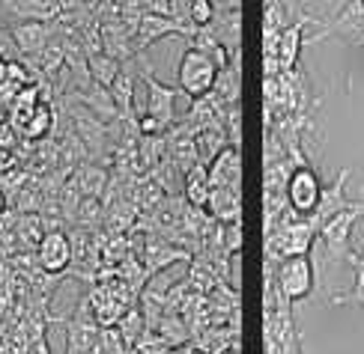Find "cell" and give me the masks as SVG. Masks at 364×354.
I'll use <instances>...</instances> for the list:
<instances>
[{
	"label": "cell",
	"instance_id": "obj_24",
	"mask_svg": "<svg viewBox=\"0 0 364 354\" xmlns=\"http://www.w3.org/2000/svg\"><path fill=\"white\" fill-rule=\"evenodd\" d=\"M144 12H153V15H171L173 18V6L171 0H138Z\"/></svg>",
	"mask_w": 364,
	"mask_h": 354
},
{
	"label": "cell",
	"instance_id": "obj_14",
	"mask_svg": "<svg viewBox=\"0 0 364 354\" xmlns=\"http://www.w3.org/2000/svg\"><path fill=\"white\" fill-rule=\"evenodd\" d=\"M138 78H141V74L129 66V69L119 72V74H117V81L108 87V89H111V96H114L117 111H119V116H123V119H126V116H129V119H134L132 101H134V84H138Z\"/></svg>",
	"mask_w": 364,
	"mask_h": 354
},
{
	"label": "cell",
	"instance_id": "obj_21",
	"mask_svg": "<svg viewBox=\"0 0 364 354\" xmlns=\"http://www.w3.org/2000/svg\"><path fill=\"white\" fill-rule=\"evenodd\" d=\"M215 15H218V9L212 6V0H191V6H188V24H191L194 30L212 27Z\"/></svg>",
	"mask_w": 364,
	"mask_h": 354
},
{
	"label": "cell",
	"instance_id": "obj_1",
	"mask_svg": "<svg viewBox=\"0 0 364 354\" xmlns=\"http://www.w3.org/2000/svg\"><path fill=\"white\" fill-rule=\"evenodd\" d=\"M218 66L212 63L206 54H200L197 48H186L179 57L176 66V84L179 92H186L188 99H203L215 89V78H218Z\"/></svg>",
	"mask_w": 364,
	"mask_h": 354
},
{
	"label": "cell",
	"instance_id": "obj_3",
	"mask_svg": "<svg viewBox=\"0 0 364 354\" xmlns=\"http://www.w3.org/2000/svg\"><path fill=\"white\" fill-rule=\"evenodd\" d=\"M316 33V39L341 36L350 45H364V0H338Z\"/></svg>",
	"mask_w": 364,
	"mask_h": 354
},
{
	"label": "cell",
	"instance_id": "obj_4",
	"mask_svg": "<svg viewBox=\"0 0 364 354\" xmlns=\"http://www.w3.org/2000/svg\"><path fill=\"white\" fill-rule=\"evenodd\" d=\"M323 188L326 184L320 182V173H316L311 164L296 167L290 179H287V203H290V209L296 214H301V218H311V214H316V209H320Z\"/></svg>",
	"mask_w": 364,
	"mask_h": 354
},
{
	"label": "cell",
	"instance_id": "obj_25",
	"mask_svg": "<svg viewBox=\"0 0 364 354\" xmlns=\"http://www.w3.org/2000/svg\"><path fill=\"white\" fill-rule=\"evenodd\" d=\"M15 164H18V158L12 155V149H0V173L15 170Z\"/></svg>",
	"mask_w": 364,
	"mask_h": 354
},
{
	"label": "cell",
	"instance_id": "obj_8",
	"mask_svg": "<svg viewBox=\"0 0 364 354\" xmlns=\"http://www.w3.org/2000/svg\"><path fill=\"white\" fill-rule=\"evenodd\" d=\"M72 241L63 229H48L36 244V265L45 274H63L72 265Z\"/></svg>",
	"mask_w": 364,
	"mask_h": 354
},
{
	"label": "cell",
	"instance_id": "obj_30",
	"mask_svg": "<svg viewBox=\"0 0 364 354\" xmlns=\"http://www.w3.org/2000/svg\"><path fill=\"white\" fill-rule=\"evenodd\" d=\"M4 119H6V114H4V107H0V126H4Z\"/></svg>",
	"mask_w": 364,
	"mask_h": 354
},
{
	"label": "cell",
	"instance_id": "obj_19",
	"mask_svg": "<svg viewBox=\"0 0 364 354\" xmlns=\"http://www.w3.org/2000/svg\"><path fill=\"white\" fill-rule=\"evenodd\" d=\"M117 331H119V336H123V343H126L129 348H134V343H138L141 333L146 331V316L138 310V306H129V310L119 316Z\"/></svg>",
	"mask_w": 364,
	"mask_h": 354
},
{
	"label": "cell",
	"instance_id": "obj_12",
	"mask_svg": "<svg viewBox=\"0 0 364 354\" xmlns=\"http://www.w3.org/2000/svg\"><path fill=\"white\" fill-rule=\"evenodd\" d=\"M206 209L212 214V221H218V223H239V218H242L239 188H212V197H209Z\"/></svg>",
	"mask_w": 364,
	"mask_h": 354
},
{
	"label": "cell",
	"instance_id": "obj_28",
	"mask_svg": "<svg viewBox=\"0 0 364 354\" xmlns=\"http://www.w3.org/2000/svg\"><path fill=\"white\" fill-rule=\"evenodd\" d=\"M171 354H197V345H188V343H186L182 348H173Z\"/></svg>",
	"mask_w": 364,
	"mask_h": 354
},
{
	"label": "cell",
	"instance_id": "obj_10",
	"mask_svg": "<svg viewBox=\"0 0 364 354\" xmlns=\"http://www.w3.org/2000/svg\"><path fill=\"white\" fill-rule=\"evenodd\" d=\"M12 42L18 45V51L27 57H39L45 48H48V36H51V27L48 21H18L12 24Z\"/></svg>",
	"mask_w": 364,
	"mask_h": 354
},
{
	"label": "cell",
	"instance_id": "obj_5",
	"mask_svg": "<svg viewBox=\"0 0 364 354\" xmlns=\"http://www.w3.org/2000/svg\"><path fill=\"white\" fill-rule=\"evenodd\" d=\"M138 74L144 78V84H146V96H149V101H146V114L149 116H156L159 122H164L168 128H173L176 126V96H179V87H164L153 72H149V66H146V60H144V54H138Z\"/></svg>",
	"mask_w": 364,
	"mask_h": 354
},
{
	"label": "cell",
	"instance_id": "obj_7",
	"mask_svg": "<svg viewBox=\"0 0 364 354\" xmlns=\"http://www.w3.org/2000/svg\"><path fill=\"white\" fill-rule=\"evenodd\" d=\"M161 36H182V39H191L194 36V27L188 21H179L171 18V15H153V12H144L138 27H134V51L144 54L149 45L159 42Z\"/></svg>",
	"mask_w": 364,
	"mask_h": 354
},
{
	"label": "cell",
	"instance_id": "obj_31",
	"mask_svg": "<svg viewBox=\"0 0 364 354\" xmlns=\"http://www.w3.org/2000/svg\"><path fill=\"white\" fill-rule=\"evenodd\" d=\"M188 4H191V0H188Z\"/></svg>",
	"mask_w": 364,
	"mask_h": 354
},
{
	"label": "cell",
	"instance_id": "obj_16",
	"mask_svg": "<svg viewBox=\"0 0 364 354\" xmlns=\"http://www.w3.org/2000/svg\"><path fill=\"white\" fill-rule=\"evenodd\" d=\"M212 197V182H209V170L206 164H197L194 170L186 173V199L194 209H206Z\"/></svg>",
	"mask_w": 364,
	"mask_h": 354
},
{
	"label": "cell",
	"instance_id": "obj_29",
	"mask_svg": "<svg viewBox=\"0 0 364 354\" xmlns=\"http://www.w3.org/2000/svg\"><path fill=\"white\" fill-rule=\"evenodd\" d=\"M6 209H9V197L0 191V214H6Z\"/></svg>",
	"mask_w": 364,
	"mask_h": 354
},
{
	"label": "cell",
	"instance_id": "obj_18",
	"mask_svg": "<svg viewBox=\"0 0 364 354\" xmlns=\"http://www.w3.org/2000/svg\"><path fill=\"white\" fill-rule=\"evenodd\" d=\"M350 265L355 271V286L350 292H338V295H331V304L335 306H364V250L350 259Z\"/></svg>",
	"mask_w": 364,
	"mask_h": 354
},
{
	"label": "cell",
	"instance_id": "obj_20",
	"mask_svg": "<svg viewBox=\"0 0 364 354\" xmlns=\"http://www.w3.org/2000/svg\"><path fill=\"white\" fill-rule=\"evenodd\" d=\"M51 126H54V111H51V104H36V111H33V116H30L24 134L36 140V137H45V134H48Z\"/></svg>",
	"mask_w": 364,
	"mask_h": 354
},
{
	"label": "cell",
	"instance_id": "obj_27",
	"mask_svg": "<svg viewBox=\"0 0 364 354\" xmlns=\"http://www.w3.org/2000/svg\"><path fill=\"white\" fill-rule=\"evenodd\" d=\"M212 6L218 12H230V9H242V0H212Z\"/></svg>",
	"mask_w": 364,
	"mask_h": 354
},
{
	"label": "cell",
	"instance_id": "obj_9",
	"mask_svg": "<svg viewBox=\"0 0 364 354\" xmlns=\"http://www.w3.org/2000/svg\"><path fill=\"white\" fill-rule=\"evenodd\" d=\"M209 170V182L212 188H239V179H242V155H239V146H224L215 158L206 164Z\"/></svg>",
	"mask_w": 364,
	"mask_h": 354
},
{
	"label": "cell",
	"instance_id": "obj_2",
	"mask_svg": "<svg viewBox=\"0 0 364 354\" xmlns=\"http://www.w3.org/2000/svg\"><path fill=\"white\" fill-rule=\"evenodd\" d=\"M364 218V199H355L350 209L338 211L335 218H328L323 226H320V238L328 250V259H350L355 256L353 248H350V236H353V226Z\"/></svg>",
	"mask_w": 364,
	"mask_h": 354
},
{
	"label": "cell",
	"instance_id": "obj_11",
	"mask_svg": "<svg viewBox=\"0 0 364 354\" xmlns=\"http://www.w3.org/2000/svg\"><path fill=\"white\" fill-rule=\"evenodd\" d=\"M350 173H353L350 167H343V170L338 173V179L331 182L328 188H323V199H320V209H316V214H314V218L320 221V226H323V223H326L328 218H335L338 211L350 209V206L355 203V199H350V197L343 194V191H346V182H350Z\"/></svg>",
	"mask_w": 364,
	"mask_h": 354
},
{
	"label": "cell",
	"instance_id": "obj_6",
	"mask_svg": "<svg viewBox=\"0 0 364 354\" xmlns=\"http://www.w3.org/2000/svg\"><path fill=\"white\" fill-rule=\"evenodd\" d=\"M275 283L281 289V295L290 304L305 301L314 292V262H311V256H293V259L278 262Z\"/></svg>",
	"mask_w": 364,
	"mask_h": 354
},
{
	"label": "cell",
	"instance_id": "obj_22",
	"mask_svg": "<svg viewBox=\"0 0 364 354\" xmlns=\"http://www.w3.org/2000/svg\"><path fill=\"white\" fill-rule=\"evenodd\" d=\"M78 191L87 194V197H99L105 191V173L99 170V167H84V170L78 173Z\"/></svg>",
	"mask_w": 364,
	"mask_h": 354
},
{
	"label": "cell",
	"instance_id": "obj_26",
	"mask_svg": "<svg viewBox=\"0 0 364 354\" xmlns=\"http://www.w3.org/2000/svg\"><path fill=\"white\" fill-rule=\"evenodd\" d=\"M15 146V134L9 126H0V149H12Z\"/></svg>",
	"mask_w": 364,
	"mask_h": 354
},
{
	"label": "cell",
	"instance_id": "obj_17",
	"mask_svg": "<svg viewBox=\"0 0 364 354\" xmlns=\"http://www.w3.org/2000/svg\"><path fill=\"white\" fill-rule=\"evenodd\" d=\"M87 72H90V78H93L96 87H111L117 81V74L123 72V66H119V60L111 57V54H90L87 60Z\"/></svg>",
	"mask_w": 364,
	"mask_h": 354
},
{
	"label": "cell",
	"instance_id": "obj_13",
	"mask_svg": "<svg viewBox=\"0 0 364 354\" xmlns=\"http://www.w3.org/2000/svg\"><path fill=\"white\" fill-rule=\"evenodd\" d=\"M209 30L218 36V42L224 45V48L230 51V57H239V45H242V9L218 12Z\"/></svg>",
	"mask_w": 364,
	"mask_h": 354
},
{
	"label": "cell",
	"instance_id": "obj_23",
	"mask_svg": "<svg viewBox=\"0 0 364 354\" xmlns=\"http://www.w3.org/2000/svg\"><path fill=\"white\" fill-rule=\"evenodd\" d=\"M24 184H27V179H24L21 173H15V170L0 173V191H4L6 197H9V194H15L18 188H24Z\"/></svg>",
	"mask_w": 364,
	"mask_h": 354
},
{
	"label": "cell",
	"instance_id": "obj_15",
	"mask_svg": "<svg viewBox=\"0 0 364 354\" xmlns=\"http://www.w3.org/2000/svg\"><path fill=\"white\" fill-rule=\"evenodd\" d=\"M215 96L224 101V104H239V96H242V66H239V57L230 60V66L218 72L215 78Z\"/></svg>",
	"mask_w": 364,
	"mask_h": 354
}]
</instances>
